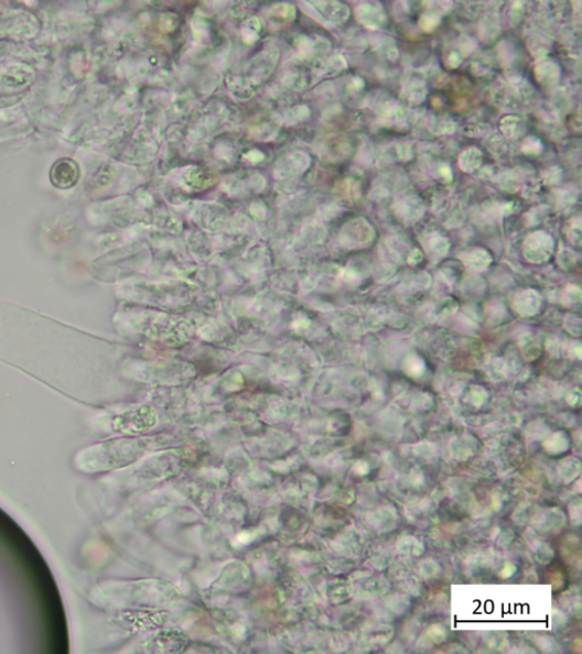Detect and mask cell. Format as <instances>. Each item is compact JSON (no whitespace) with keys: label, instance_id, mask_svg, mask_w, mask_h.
<instances>
[{"label":"cell","instance_id":"cell-1","mask_svg":"<svg viewBox=\"0 0 582 654\" xmlns=\"http://www.w3.org/2000/svg\"><path fill=\"white\" fill-rule=\"evenodd\" d=\"M188 637L180 631H163L146 642V647L153 653H176L188 645Z\"/></svg>","mask_w":582,"mask_h":654},{"label":"cell","instance_id":"cell-2","mask_svg":"<svg viewBox=\"0 0 582 654\" xmlns=\"http://www.w3.org/2000/svg\"><path fill=\"white\" fill-rule=\"evenodd\" d=\"M126 621L132 623L134 629L150 630L161 626L166 621V613L150 611H132L126 617Z\"/></svg>","mask_w":582,"mask_h":654}]
</instances>
